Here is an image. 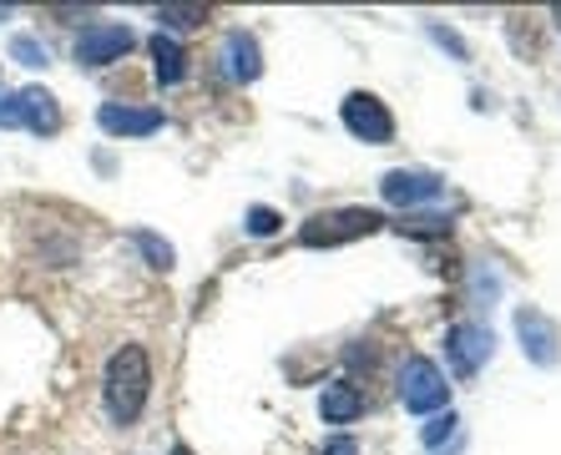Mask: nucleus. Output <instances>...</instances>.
I'll list each match as a JSON object with an SVG mask.
<instances>
[{"label": "nucleus", "mask_w": 561, "mask_h": 455, "mask_svg": "<svg viewBox=\"0 0 561 455\" xmlns=\"http://www.w3.org/2000/svg\"><path fill=\"white\" fill-rule=\"evenodd\" d=\"M431 36H435V41H440L445 52H456V56H460V61H466V41H460V36H450V31H445V26H431Z\"/></svg>", "instance_id": "obj_20"}, {"label": "nucleus", "mask_w": 561, "mask_h": 455, "mask_svg": "<svg viewBox=\"0 0 561 455\" xmlns=\"http://www.w3.org/2000/svg\"><path fill=\"white\" fill-rule=\"evenodd\" d=\"M249 234H259V238H268V234H278V213L274 208H249V223H243Z\"/></svg>", "instance_id": "obj_18"}, {"label": "nucleus", "mask_w": 561, "mask_h": 455, "mask_svg": "<svg viewBox=\"0 0 561 455\" xmlns=\"http://www.w3.org/2000/svg\"><path fill=\"white\" fill-rule=\"evenodd\" d=\"M551 15H557V26H561V5H557V11H551Z\"/></svg>", "instance_id": "obj_23"}, {"label": "nucleus", "mask_w": 561, "mask_h": 455, "mask_svg": "<svg viewBox=\"0 0 561 455\" xmlns=\"http://www.w3.org/2000/svg\"><path fill=\"white\" fill-rule=\"evenodd\" d=\"M344 127H350L359 143H390L394 137L390 106L379 102L375 91H350V96H344Z\"/></svg>", "instance_id": "obj_5"}, {"label": "nucleus", "mask_w": 561, "mask_h": 455, "mask_svg": "<svg viewBox=\"0 0 561 455\" xmlns=\"http://www.w3.org/2000/svg\"><path fill=\"white\" fill-rule=\"evenodd\" d=\"M131 243L142 248V253H147V263H152V269H172V243H162V238H157V234H147V228H137V234H131Z\"/></svg>", "instance_id": "obj_15"}, {"label": "nucleus", "mask_w": 561, "mask_h": 455, "mask_svg": "<svg viewBox=\"0 0 561 455\" xmlns=\"http://www.w3.org/2000/svg\"><path fill=\"white\" fill-rule=\"evenodd\" d=\"M445 182L435 178V172H410V168H394L379 178V193H385V203H394V208H415V203H431V197H440Z\"/></svg>", "instance_id": "obj_7"}, {"label": "nucleus", "mask_w": 561, "mask_h": 455, "mask_svg": "<svg viewBox=\"0 0 561 455\" xmlns=\"http://www.w3.org/2000/svg\"><path fill=\"white\" fill-rule=\"evenodd\" d=\"M400 234L440 238V234H450V218H405V223H400Z\"/></svg>", "instance_id": "obj_17"}, {"label": "nucleus", "mask_w": 561, "mask_h": 455, "mask_svg": "<svg viewBox=\"0 0 561 455\" xmlns=\"http://www.w3.org/2000/svg\"><path fill=\"white\" fill-rule=\"evenodd\" d=\"M491 344H496V339L485 334L481 325H456L450 334H445V354H450V369H456L460 379H470L485 360H491Z\"/></svg>", "instance_id": "obj_6"}, {"label": "nucleus", "mask_w": 561, "mask_h": 455, "mask_svg": "<svg viewBox=\"0 0 561 455\" xmlns=\"http://www.w3.org/2000/svg\"><path fill=\"white\" fill-rule=\"evenodd\" d=\"M400 400H405L410 416H440L445 400H450V385H445L440 364L415 354V360L400 369Z\"/></svg>", "instance_id": "obj_3"}, {"label": "nucleus", "mask_w": 561, "mask_h": 455, "mask_svg": "<svg viewBox=\"0 0 561 455\" xmlns=\"http://www.w3.org/2000/svg\"><path fill=\"white\" fill-rule=\"evenodd\" d=\"M319 416L329 420V425H350V420L365 416V395L354 390L350 379H340V385H329L324 400H319Z\"/></svg>", "instance_id": "obj_12"}, {"label": "nucleus", "mask_w": 561, "mask_h": 455, "mask_svg": "<svg viewBox=\"0 0 561 455\" xmlns=\"http://www.w3.org/2000/svg\"><path fill=\"white\" fill-rule=\"evenodd\" d=\"M172 455H193V451H187V445H178V451H172Z\"/></svg>", "instance_id": "obj_22"}, {"label": "nucleus", "mask_w": 561, "mask_h": 455, "mask_svg": "<svg viewBox=\"0 0 561 455\" xmlns=\"http://www.w3.org/2000/svg\"><path fill=\"white\" fill-rule=\"evenodd\" d=\"M147 46H152L157 81H162V87H172V81H183V71H187V56H183V46H178V41H172L168 31H157V36L147 41Z\"/></svg>", "instance_id": "obj_13"}, {"label": "nucleus", "mask_w": 561, "mask_h": 455, "mask_svg": "<svg viewBox=\"0 0 561 455\" xmlns=\"http://www.w3.org/2000/svg\"><path fill=\"white\" fill-rule=\"evenodd\" d=\"M218 61H222V77H228V81H253V77L263 71L259 41H253L249 31H233V36H222Z\"/></svg>", "instance_id": "obj_11"}, {"label": "nucleus", "mask_w": 561, "mask_h": 455, "mask_svg": "<svg viewBox=\"0 0 561 455\" xmlns=\"http://www.w3.org/2000/svg\"><path fill=\"white\" fill-rule=\"evenodd\" d=\"M11 56H15L21 66H46V61H51V52H46L36 36H15V41H11Z\"/></svg>", "instance_id": "obj_16"}, {"label": "nucleus", "mask_w": 561, "mask_h": 455, "mask_svg": "<svg viewBox=\"0 0 561 455\" xmlns=\"http://www.w3.org/2000/svg\"><path fill=\"white\" fill-rule=\"evenodd\" d=\"M147 390H152V364H147V350L142 344H122L106 364V379H102V395H106V410L117 425H131L142 416L147 405Z\"/></svg>", "instance_id": "obj_1"}, {"label": "nucleus", "mask_w": 561, "mask_h": 455, "mask_svg": "<svg viewBox=\"0 0 561 455\" xmlns=\"http://www.w3.org/2000/svg\"><path fill=\"white\" fill-rule=\"evenodd\" d=\"M96 122H102V132H112V137H147V132L162 127V112H157V106H117V102H106L102 112H96Z\"/></svg>", "instance_id": "obj_9"}, {"label": "nucleus", "mask_w": 561, "mask_h": 455, "mask_svg": "<svg viewBox=\"0 0 561 455\" xmlns=\"http://www.w3.org/2000/svg\"><path fill=\"white\" fill-rule=\"evenodd\" d=\"M385 228L375 208H334V213H313L309 223L299 228V243L304 248H340L354 243V238H375Z\"/></svg>", "instance_id": "obj_2"}, {"label": "nucleus", "mask_w": 561, "mask_h": 455, "mask_svg": "<svg viewBox=\"0 0 561 455\" xmlns=\"http://www.w3.org/2000/svg\"><path fill=\"white\" fill-rule=\"evenodd\" d=\"M131 46H137V36H131L127 26H92L77 41V61L81 66H106V61H117V56H127Z\"/></svg>", "instance_id": "obj_8"}, {"label": "nucleus", "mask_w": 561, "mask_h": 455, "mask_svg": "<svg viewBox=\"0 0 561 455\" xmlns=\"http://www.w3.org/2000/svg\"><path fill=\"white\" fill-rule=\"evenodd\" d=\"M516 329H522V344H526V354H531L536 364H557V344H561V334H557V325H551L541 309H522L516 314Z\"/></svg>", "instance_id": "obj_10"}, {"label": "nucleus", "mask_w": 561, "mask_h": 455, "mask_svg": "<svg viewBox=\"0 0 561 455\" xmlns=\"http://www.w3.org/2000/svg\"><path fill=\"white\" fill-rule=\"evenodd\" d=\"M450 430H456V416H445V410H440V416H435L431 425L420 430V435H425V445H440L445 435H450Z\"/></svg>", "instance_id": "obj_19"}, {"label": "nucleus", "mask_w": 561, "mask_h": 455, "mask_svg": "<svg viewBox=\"0 0 561 455\" xmlns=\"http://www.w3.org/2000/svg\"><path fill=\"white\" fill-rule=\"evenodd\" d=\"M0 127H31L36 137H51V132H61V106L51 91L26 87L15 96H0Z\"/></svg>", "instance_id": "obj_4"}, {"label": "nucleus", "mask_w": 561, "mask_h": 455, "mask_svg": "<svg viewBox=\"0 0 561 455\" xmlns=\"http://www.w3.org/2000/svg\"><path fill=\"white\" fill-rule=\"evenodd\" d=\"M157 21H162V26H172V31H193V26H203V21H208V5H162V11H157Z\"/></svg>", "instance_id": "obj_14"}, {"label": "nucleus", "mask_w": 561, "mask_h": 455, "mask_svg": "<svg viewBox=\"0 0 561 455\" xmlns=\"http://www.w3.org/2000/svg\"><path fill=\"white\" fill-rule=\"evenodd\" d=\"M324 455H359V441H350V435H340V441H329Z\"/></svg>", "instance_id": "obj_21"}]
</instances>
